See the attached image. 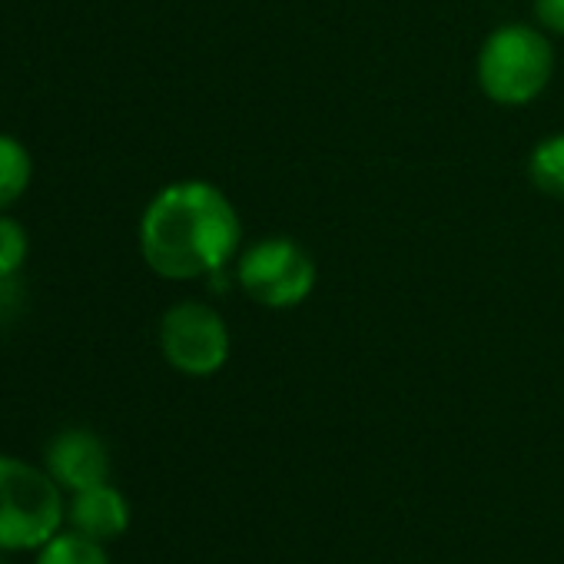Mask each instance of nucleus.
Returning a JSON list of instances; mask_svg holds the SVG:
<instances>
[{
    "mask_svg": "<svg viewBox=\"0 0 564 564\" xmlns=\"http://www.w3.org/2000/svg\"><path fill=\"white\" fill-rule=\"evenodd\" d=\"M242 246V223L229 196L206 180L163 186L143 209L140 252L147 265L173 282L226 269Z\"/></svg>",
    "mask_w": 564,
    "mask_h": 564,
    "instance_id": "nucleus-1",
    "label": "nucleus"
},
{
    "mask_svg": "<svg viewBox=\"0 0 564 564\" xmlns=\"http://www.w3.org/2000/svg\"><path fill=\"white\" fill-rule=\"evenodd\" d=\"M67 518L61 485L47 468L0 455V551H34Z\"/></svg>",
    "mask_w": 564,
    "mask_h": 564,
    "instance_id": "nucleus-2",
    "label": "nucleus"
},
{
    "mask_svg": "<svg viewBox=\"0 0 564 564\" xmlns=\"http://www.w3.org/2000/svg\"><path fill=\"white\" fill-rule=\"evenodd\" d=\"M554 74L547 37L528 24H505L478 51V87L491 104L524 107L544 94Z\"/></svg>",
    "mask_w": 564,
    "mask_h": 564,
    "instance_id": "nucleus-3",
    "label": "nucleus"
},
{
    "mask_svg": "<svg viewBox=\"0 0 564 564\" xmlns=\"http://www.w3.org/2000/svg\"><path fill=\"white\" fill-rule=\"evenodd\" d=\"M236 279L242 293L265 310H293L316 290V262L290 236H269L236 256Z\"/></svg>",
    "mask_w": 564,
    "mask_h": 564,
    "instance_id": "nucleus-4",
    "label": "nucleus"
},
{
    "mask_svg": "<svg viewBox=\"0 0 564 564\" xmlns=\"http://www.w3.org/2000/svg\"><path fill=\"white\" fill-rule=\"evenodd\" d=\"M163 359L193 379L216 376L229 359V329L206 303H176L160 319Z\"/></svg>",
    "mask_w": 564,
    "mask_h": 564,
    "instance_id": "nucleus-5",
    "label": "nucleus"
},
{
    "mask_svg": "<svg viewBox=\"0 0 564 564\" xmlns=\"http://www.w3.org/2000/svg\"><path fill=\"white\" fill-rule=\"evenodd\" d=\"M44 465L67 491H84L110 478V448L90 429H64L51 438Z\"/></svg>",
    "mask_w": 564,
    "mask_h": 564,
    "instance_id": "nucleus-6",
    "label": "nucleus"
},
{
    "mask_svg": "<svg viewBox=\"0 0 564 564\" xmlns=\"http://www.w3.org/2000/svg\"><path fill=\"white\" fill-rule=\"evenodd\" d=\"M67 518H70L74 531H84L97 541H110V538H120L127 531L130 505L110 481H104V485L74 491Z\"/></svg>",
    "mask_w": 564,
    "mask_h": 564,
    "instance_id": "nucleus-7",
    "label": "nucleus"
},
{
    "mask_svg": "<svg viewBox=\"0 0 564 564\" xmlns=\"http://www.w3.org/2000/svg\"><path fill=\"white\" fill-rule=\"evenodd\" d=\"M31 176H34V160L28 147L11 133H0V213L28 193Z\"/></svg>",
    "mask_w": 564,
    "mask_h": 564,
    "instance_id": "nucleus-8",
    "label": "nucleus"
},
{
    "mask_svg": "<svg viewBox=\"0 0 564 564\" xmlns=\"http://www.w3.org/2000/svg\"><path fill=\"white\" fill-rule=\"evenodd\" d=\"M37 564H110L104 541L84 531H57L47 544L37 547Z\"/></svg>",
    "mask_w": 564,
    "mask_h": 564,
    "instance_id": "nucleus-9",
    "label": "nucleus"
},
{
    "mask_svg": "<svg viewBox=\"0 0 564 564\" xmlns=\"http://www.w3.org/2000/svg\"><path fill=\"white\" fill-rule=\"evenodd\" d=\"M531 183L547 196H564V133L544 137L528 156Z\"/></svg>",
    "mask_w": 564,
    "mask_h": 564,
    "instance_id": "nucleus-10",
    "label": "nucleus"
},
{
    "mask_svg": "<svg viewBox=\"0 0 564 564\" xmlns=\"http://www.w3.org/2000/svg\"><path fill=\"white\" fill-rule=\"evenodd\" d=\"M28 229L11 216H0V275H18L28 259Z\"/></svg>",
    "mask_w": 564,
    "mask_h": 564,
    "instance_id": "nucleus-11",
    "label": "nucleus"
},
{
    "mask_svg": "<svg viewBox=\"0 0 564 564\" xmlns=\"http://www.w3.org/2000/svg\"><path fill=\"white\" fill-rule=\"evenodd\" d=\"M534 18L544 31L564 37V0H534Z\"/></svg>",
    "mask_w": 564,
    "mask_h": 564,
    "instance_id": "nucleus-12",
    "label": "nucleus"
},
{
    "mask_svg": "<svg viewBox=\"0 0 564 564\" xmlns=\"http://www.w3.org/2000/svg\"><path fill=\"white\" fill-rule=\"evenodd\" d=\"M0 564H4V561H0Z\"/></svg>",
    "mask_w": 564,
    "mask_h": 564,
    "instance_id": "nucleus-13",
    "label": "nucleus"
}]
</instances>
